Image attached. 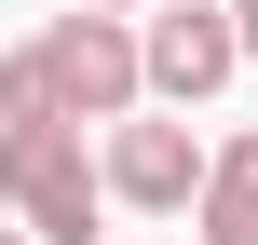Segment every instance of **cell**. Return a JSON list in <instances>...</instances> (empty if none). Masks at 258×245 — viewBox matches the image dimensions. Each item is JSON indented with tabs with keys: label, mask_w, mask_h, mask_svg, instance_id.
Segmentation results:
<instances>
[{
	"label": "cell",
	"mask_w": 258,
	"mask_h": 245,
	"mask_svg": "<svg viewBox=\"0 0 258 245\" xmlns=\"http://www.w3.org/2000/svg\"><path fill=\"white\" fill-rule=\"evenodd\" d=\"M0 218L27 245H95L109 191H95V136L82 123H0Z\"/></svg>",
	"instance_id": "1"
},
{
	"label": "cell",
	"mask_w": 258,
	"mask_h": 245,
	"mask_svg": "<svg viewBox=\"0 0 258 245\" xmlns=\"http://www.w3.org/2000/svg\"><path fill=\"white\" fill-rule=\"evenodd\" d=\"M27 55H41V82H54V123H82V136H109V123L150 109V95H136V27H122V14H54Z\"/></svg>",
	"instance_id": "2"
},
{
	"label": "cell",
	"mask_w": 258,
	"mask_h": 245,
	"mask_svg": "<svg viewBox=\"0 0 258 245\" xmlns=\"http://www.w3.org/2000/svg\"><path fill=\"white\" fill-rule=\"evenodd\" d=\"M245 82V41H231V0H163V14H136V95L150 109H204V95H231Z\"/></svg>",
	"instance_id": "3"
},
{
	"label": "cell",
	"mask_w": 258,
	"mask_h": 245,
	"mask_svg": "<svg viewBox=\"0 0 258 245\" xmlns=\"http://www.w3.org/2000/svg\"><path fill=\"white\" fill-rule=\"evenodd\" d=\"M95 191H109V218H190V191H204V136H190L177 109H136V123L95 136Z\"/></svg>",
	"instance_id": "4"
},
{
	"label": "cell",
	"mask_w": 258,
	"mask_h": 245,
	"mask_svg": "<svg viewBox=\"0 0 258 245\" xmlns=\"http://www.w3.org/2000/svg\"><path fill=\"white\" fill-rule=\"evenodd\" d=\"M190 232H204V245H258V136H218V150H204Z\"/></svg>",
	"instance_id": "5"
},
{
	"label": "cell",
	"mask_w": 258,
	"mask_h": 245,
	"mask_svg": "<svg viewBox=\"0 0 258 245\" xmlns=\"http://www.w3.org/2000/svg\"><path fill=\"white\" fill-rule=\"evenodd\" d=\"M0 123H54V82H41V55H27V41L0 55Z\"/></svg>",
	"instance_id": "6"
},
{
	"label": "cell",
	"mask_w": 258,
	"mask_h": 245,
	"mask_svg": "<svg viewBox=\"0 0 258 245\" xmlns=\"http://www.w3.org/2000/svg\"><path fill=\"white\" fill-rule=\"evenodd\" d=\"M68 14H122V27H136V14H163V0H68Z\"/></svg>",
	"instance_id": "7"
},
{
	"label": "cell",
	"mask_w": 258,
	"mask_h": 245,
	"mask_svg": "<svg viewBox=\"0 0 258 245\" xmlns=\"http://www.w3.org/2000/svg\"><path fill=\"white\" fill-rule=\"evenodd\" d=\"M231 41H245V68H258V0H231Z\"/></svg>",
	"instance_id": "8"
},
{
	"label": "cell",
	"mask_w": 258,
	"mask_h": 245,
	"mask_svg": "<svg viewBox=\"0 0 258 245\" xmlns=\"http://www.w3.org/2000/svg\"><path fill=\"white\" fill-rule=\"evenodd\" d=\"M0 245H27V232H14V218H0Z\"/></svg>",
	"instance_id": "9"
}]
</instances>
